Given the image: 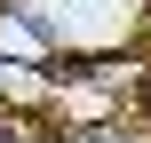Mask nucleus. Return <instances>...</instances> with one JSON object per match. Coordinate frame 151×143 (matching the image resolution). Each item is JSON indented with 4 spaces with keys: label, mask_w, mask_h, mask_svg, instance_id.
I'll return each instance as SVG.
<instances>
[{
    "label": "nucleus",
    "mask_w": 151,
    "mask_h": 143,
    "mask_svg": "<svg viewBox=\"0 0 151 143\" xmlns=\"http://www.w3.org/2000/svg\"><path fill=\"white\" fill-rule=\"evenodd\" d=\"M0 56H8V64H32V56H40V32H32L24 16H8V8H0Z\"/></svg>",
    "instance_id": "1"
},
{
    "label": "nucleus",
    "mask_w": 151,
    "mask_h": 143,
    "mask_svg": "<svg viewBox=\"0 0 151 143\" xmlns=\"http://www.w3.org/2000/svg\"><path fill=\"white\" fill-rule=\"evenodd\" d=\"M16 96H32V80H24V64L0 56V103H16Z\"/></svg>",
    "instance_id": "2"
},
{
    "label": "nucleus",
    "mask_w": 151,
    "mask_h": 143,
    "mask_svg": "<svg viewBox=\"0 0 151 143\" xmlns=\"http://www.w3.org/2000/svg\"><path fill=\"white\" fill-rule=\"evenodd\" d=\"M0 143H16V119H8V103H0Z\"/></svg>",
    "instance_id": "3"
},
{
    "label": "nucleus",
    "mask_w": 151,
    "mask_h": 143,
    "mask_svg": "<svg viewBox=\"0 0 151 143\" xmlns=\"http://www.w3.org/2000/svg\"><path fill=\"white\" fill-rule=\"evenodd\" d=\"M88 143H119V127H88Z\"/></svg>",
    "instance_id": "4"
}]
</instances>
